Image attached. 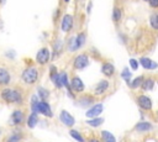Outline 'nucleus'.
I'll list each match as a JSON object with an SVG mask.
<instances>
[{"instance_id":"obj_1","label":"nucleus","mask_w":158,"mask_h":142,"mask_svg":"<svg viewBox=\"0 0 158 142\" xmlns=\"http://www.w3.org/2000/svg\"><path fill=\"white\" fill-rule=\"evenodd\" d=\"M1 98H2V100H5L9 104L10 102H21L22 101L21 94L15 89H9V88H6V89H4L1 91Z\"/></svg>"},{"instance_id":"obj_2","label":"nucleus","mask_w":158,"mask_h":142,"mask_svg":"<svg viewBox=\"0 0 158 142\" xmlns=\"http://www.w3.org/2000/svg\"><path fill=\"white\" fill-rule=\"evenodd\" d=\"M22 80L26 83V84H33L36 80H37V78H38V72H37V69L36 68H33V67H28V68H26L23 72H22Z\"/></svg>"},{"instance_id":"obj_3","label":"nucleus","mask_w":158,"mask_h":142,"mask_svg":"<svg viewBox=\"0 0 158 142\" xmlns=\"http://www.w3.org/2000/svg\"><path fill=\"white\" fill-rule=\"evenodd\" d=\"M32 110H33V112H40V114H42V115H44L47 117H52L53 116L49 105L43 100H40L35 106H32Z\"/></svg>"},{"instance_id":"obj_4","label":"nucleus","mask_w":158,"mask_h":142,"mask_svg":"<svg viewBox=\"0 0 158 142\" xmlns=\"http://www.w3.org/2000/svg\"><path fill=\"white\" fill-rule=\"evenodd\" d=\"M89 64V58L86 54H79L75 57L74 62H73V65L75 69H84L86 65Z\"/></svg>"},{"instance_id":"obj_5","label":"nucleus","mask_w":158,"mask_h":142,"mask_svg":"<svg viewBox=\"0 0 158 142\" xmlns=\"http://www.w3.org/2000/svg\"><path fill=\"white\" fill-rule=\"evenodd\" d=\"M137 104H138V106L141 107V109H143V110H151L152 109V100H151V98H148L147 95H139L138 98H137Z\"/></svg>"},{"instance_id":"obj_6","label":"nucleus","mask_w":158,"mask_h":142,"mask_svg":"<svg viewBox=\"0 0 158 142\" xmlns=\"http://www.w3.org/2000/svg\"><path fill=\"white\" fill-rule=\"evenodd\" d=\"M102 109H104V106H102V104L101 102H99V104H95L94 106H91L88 111H86V117H90V119H95V117H98L101 112H102Z\"/></svg>"},{"instance_id":"obj_7","label":"nucleus","mask_w":158,"mask_h":142,"mask_svg":"<svg viewBox=\"0 0 158 142\" xmlns=\"http://www.w3.org/2000/svg\"><path fill=\"white\" fill-rule=\"evenodd\" d=\"M36 59H37V62L40 64H46L49 61V51H48V48H41L37 52Z\"/></svg>"},{"instance_id":"obj_8","label":"nucleus","mask_w":158,"mask_h":142,"mask_svg":"<svg viewBox=\"0 0 158 142\" xmlns=\"http://www.w3.org/2000/svg\"><path fill=\"white\" fill-rule=\"evenodd\" d=\"M59 119H60V121L65 125V126H73L74 125V117L68 112V111H65V110H62L60 111V115H59Z\"/></svg>"},{"instance_id":"obj_9","label":"nucleus","mask_w":158,"mask_h":142,"mask_svg":"<svg viewBox=\"0 0 158 142\" xmlns=\"http://www.w3.org/2000/svg\"><path fill=\"white\" fill-rule=\"evenodd\" d=\"M70 88H72L73 90L78 91V93H81V91L84 90V83L81 81L80 78L74 77V78L72 79V81H70Z\"/></svg>"},{"instance_id":"obj_10","label":"nucleus","mask_w":158,"mask_h":142,"mask_svg":"<svg viewBox=\"0 0 158 142\" xmlns=\"http://www.w3.org/2000/svg\"><path fill=\"white\" fill-rule=\"evenodd\" d=\"M73 26V16L72 15H65L62 20V31L64 32H68Z\"/></svg>"},{"instance_id":"obj_11","label":"nucleus","mask_w":158,"mask_h":142,"mask_svg":"<svg viewBox=\"0 0 158 142\" xmlns=\"http://www.w3.org/2000/svg\"><path fill=\"white\" fill-rule=\"evenodd\" d=\"M139 63H141V65H142L144 69H156V68L158 67L156 62H153V61H151L149 58H146V57H142V58L139 59Z\"/></svg>"},{"instance_id":"obj_12","label":"nucleus","mask_w":158,"mask_h":142,"mask_svg":"<svg viewBox=\"0 0 158 142\" xmlns=\"http://www.w3.org/2000/svg\"><path fill=\"white\" fill-rule=\"evenodd\" d=\"M11 120H12V122L15 125L22 123V121H23V112L21 110H15L12 112V115H11Z\"/></svg>"},{"instance_id":"obj_13","label":"nucleus","mask_w":158,"mask_h":142,"mask_svg":"<svg viewBox=\"0 0 158 142\" xmlns=\"http://www.w3.org/2000/svg\"><path fill=\"white\" fill-rule=\"evenodd\" d=\"M135 130L138 131V132H147V131L152 130V125L147 121H141L135 126Z\"/></svg>"},{"instance_id":"obj_14","label":"nucleus","mask_w":158,"mask_h":142,"mask_svg":"<svg viewBox=\"0 0 158 142\" xmlns=\"http://www.w3.org/2000/svg\"><path fill=\"white\" fill-rule=\"evenodd\" d=\"M10 81V73L5 69L0 67V85H6Z\"/></svg>"},{"instance_id":"obj_15","label":"nucleus","mask_w":158,"mask_h":142,"mask_svg":"<svg viewBox=\"0 0 158 142\" xmlns=\"http://www.w3.org/2000/svg\"><path fill=\"white\" fill-rule=\"evenodd\" d=\"M109 81L107 80H101L98 83V85L95 86V94H102L109 89Z\"/></svg>"},{"instance_id":"obj_16","label":"nucleus","mask_w":158,"mask_h":142,"mask_svg":"<svg viewBox=\"0 0 158 142\" xmlns=\"http://www.w3.org/2000/svg\"><path fill=\"white\" fill-rule=\"evenodd\" d=\"M101 72H102L104 75L111 77V75L115 73V68H114V65H112L111 63H104L102 67H101Z\"/></svg>"},{"instance_id":"obj_17","label":"nucleus","mask_w":158,"mask_h":142,"mask_svg":"<svg viewBox=\"0 0 158 142\" xmlns=\"http://www.w3.org/2000/svg\"><path fill=\"white\" fill-rule=\"evenodd\" d=\"M143 81H144V78H143V75H139V77H137V78H135L128 85H130V88H132V89H136V88H139V86H142V84H143Z\"/></svg>"},{"instance_id":"obj_18","label":"nucleus","mask_w":158,"mask_h":142,"mask_svg":"<svg viewBox=\"0 0 158 142\" xmlns=\"http://www.w3.org/2000/svg\"><path fill=\"white\" fill-rule=\"evenodd\" d=\"M37 122H38V116H37L36 112H32V114L28 116V119H27V126H28L30 128H33V127L37 125Z\"/></svg>"},{"instance_id":"obj_19","label":"nucleus","mask_w":158,"mask_h":142,"mask_svg":"<svg viewBox=\"0 0 158 142\" xmlns=\"http://www.w3.org/2000/svg\"><path fill=\"white\" fill-rule=\"evenodd\" d=\"M74 40H75V46H77V49L78 48H80V47H83V44L85 43V33H79V35H77L75 37H74Z\"/></svg>"},{"instance_id":"obj_20","label":"nucleus","mask_w":158,"mask_h":142,"mask_svg":"<svg viewBox=\"0 0 158 142\" xmlns=\"http://www.w3.org/2000/svg\"><path fill=\"white\" fill-rule=\"evenodd\" d=\"M153 86H154V80L152 78H148V79H144V81H143L141 88L143 90H146V91H149V90L153 89Z\"/></svg>"},{"instance_id":"obj_21","label":"nucleus","mask_w":158,"mask_h":142,"mask_svg":"<svg viewBox=\"0 0 158 142\" xmlns=\"http://www.w3.org/2000/svg\"><path fill=\"white\" fill-rule=\"evenodd\" d=\"M101 137L104 140V142H116V138L114 137V135L109 131H102L101 132Z\"/></svg>"},{"instance_id":"obj_22","label":"nucleus","mask_w":158,"mask_h":142,"mask_svg":"<svg viewBox=\"0 0 158 142\" xmlns=\"http://www.w3.org/2000/svg\"><path fill=\"white\" fill-rule=\"evenodd\" d=\"M102 122H104V119H101V117H95V119H91V120H88L86 121V123L90 125V126H93V127H98Z\"/></svg>"},{"instance_id":"obj_23","label":"nucleus","mask_w":158,"mask_h":142,"mask_svg":"<svg viewBox=\"0 0 158 142\" xmlns=\"http://www.w3.org/2000/svg\"><path fill=\"white\" fill-rule=\"evenodd\" d=\"M48 95H49V91H48L47 89H44V88H42V86L38 88V96H40L43 101H46V99L48 98Z\"/></svg>"},{"instance_id":"obj_24","label":"nucleus","mask_w":158,"mask_h":142,"mask_svg":"<svg viewBox=\"0 0 158 142\" xmlns=\"http://www.w3.org/2000/svg\"><path fill=\"white\" fill-rule=\"evenodd\" d=\"M69 135H70L74 140H77L78 142H84V138H83V136L80 135V132H78V131H75V130H70V131H69Z\"/></svg>"},{"instance_id":"obj_25","label":"nucleus","mask_w":158,"mask_h":142,"mask_svg":"<svg viewBox=\"0 0 158 142\" xmlns=\"http://www.w3.org/2000/svg\"><path fill=\"white\" fill-rule=\"evenodd\" d=\"M149 22H151V26H152L154 30H158V14H153V15H151V17H149Z\"/></svg>"},{"instance_id":"obj_26","label":"nucleus","mask_w":158,"mask_h":142,"mask_svg":"<svg viewBox=\"0 0 158 142\" xmlns=\"http://www.w3.org/2000/svg\"><path fill=\"white\" fill-rule=\"evenodd\" d=\"M121 78H122L125 81H127V83L130 84V80H131V72H130L127 68H123V70L121 72Z\"/></svg>"},{"instance_id":"obj_27","label":"nucleus","mask_w":158,"mask_h":142,"mask_svg":"<svg viewBox=\"0 0 158 142\" xmlns=\"http://www.w3.org/2000/svg\"><path fill=\"white\" fill-rule=\"evenodd\" d=\"M120 19H121V10L117 9V7H115L114 11H112V20L114 21H118Z\"/></svg>"},{"instance_id":"obj_28","label":"nucleus","mask_w":158,"mask_h":142,"mask_svg":"<svg viewBox=\"0 0 158 142\" xmlns=\"http://www.w3.org/2000/svg\"><path fill=\"white\" fill-rule=\"evenodd\" d=\"M62 47H63V42H62V41H59V40H57V41L54 42V44H53V48H54V51H56V52L62 51Z\"/></svg>"},{"instance_id":"obj_29","label":"nucleus","mask_w":158,"mask_h":142,"mask_svg":"<svg viewBox=\"0 0 158 142\" xmlns=\"http://www.w3.org/2000/svg\"><path fill=\"white\" fill-rule=\"evenodd\" d=\"M6 142H20V136L19 135H12L6 140Z\"/></svg>"},{"instance_id":"obj_30","label":"nucleus","mask_w":158,"mask_h":142,"mask_svg":"<svg viewBox=\"0 0 158 142\" xmlns=\"http://www.w3.org/2000/svg\"><path fill=\"white\" fill-rule=\"evenodd\" d=\"M130 65H131V68H132L133 70H136V69L138 68V62H137L136 59H130Z\"/></svg>"},{"instance_id":"obj_31","label":"nucleus","mask_w":158,"mask_h":142,"mask_svg":"<svg viewBox=\"0 0 158 142\" xmlns=\"http://www.w3.org/2000/svg\"><path fill=\"white\" fill-rule=\"evenodd\" d=\"M90 101H91V99H85V100H80L79 104H80V106H86Z\"/></svg>"},{"instance_id":"obj_32","label":"nucleus","mask_w":158,"mask_h":142,"mask_svg":"<svg viewBox=\"0 0 158 142\" xmlns=\"http://www.w3.org/2000/svg\"><path fill=\"white\" fill-rule=\"evenodd\" d=\"M149 1V5L152 6V7H158V0H148Z\"/></svg>"},{"instance_id":"obj_33","label":"nucleus","mask_w":158,"mask_h":142,"mask_svg":"<svg viewBox=\"0 0 158 142\" xmlns=\"http://www.w3.org/2000/svg\"><path fill=\"white\" fill-rule=\"evenodd\" d=\"M89 142H100V141H99L98 138H90V140H89Z\"/></svg>"},{"instance_id":"obj_34","label":"nucleus","mask_w":158,"mask_h":142,"mask_svg":"<svg viewBox=\"0 0 158 142\" xmlns=\"http://www.w3.org/2000/svg\"><path fill=\"white\" fill-rule=\"evenodd\" d=\"M64 1H65V2H68V1H69V0H64Z\"/></svg>"},{"instance_id":"obj_35","label":"nucleus","mask_w":158,"mask_h":142,"mask_svg":"<svg viewBox=\"0 0 158 142\" xmlns=\"http://www.w3.org/2000/svg\"><path fill=\"white\" fill-rule=\"evenodd\" d=\"M157 117H158V112H157Z\"/></svg>"},{"instance_id":"obj_36","label":"nucleus","mask_w":158,"mask_h":142,"mask_svg":"<svg viewBox=\"0 0 158 142\" xmlns=\"http://www.w3.org/2000/svg\"><path fill=\"white\" fill-rule=\"evenodd\" d=\"M0 132H1V130H0Z\"/></svg>"}]
</instances>
